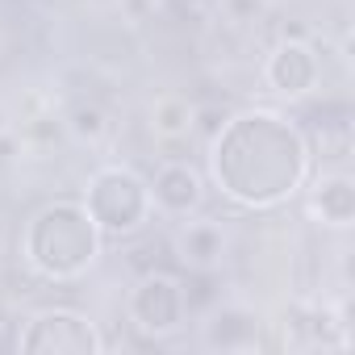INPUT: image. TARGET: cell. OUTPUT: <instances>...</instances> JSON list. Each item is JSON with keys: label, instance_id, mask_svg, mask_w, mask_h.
Returning a JSON list of instances; mask_svg holds the SVG:
<instances>
[{"label": "cell", "instance_id": "obj_1", "mask_svg": "<svg viewBox=\"0 0 355 355\" xmlns=\"http://www.w3.org/2000/svg\"><path fill=\"white\" fill-rule=\"evenodd\" d=\"M184 309H189V288L180 280L159 272V268L142 272V280H138V288L130 297V318H134V326L142 334L163 338L171 330H180L184 326Z\"/></svg>", "mask_w": 355, "mask_h": 355}, {"label": "cell", "instance_id": "obj_2", "mask_svg": "<svg viewBox=\"0 0 355 355\" xmlns=\"http://www.w3.org/2000/svg\"><path fill=\"white\" fill-rule=\"evenodd\" d=\"M21 351H101L105 338L96 326L76 309H38L26 318V330L17 334Z\"/></svg>", "mask_w": 355, "mask_h": 355}, {"label": "cell", "instance_id": "obj_3", "mask_svg": "<svg viewBox=\"0 0 355 355\" xmlns=\"http://www.w3.org/2000/svg\"><path fill=\"white\" fill-rule=\"evenodd\" d=\"M146 189H150V205L167 218H189L205 205V180L184 159H167Z\"/></svg>", "mask_w": 355, "mask_h": 355}, {"label": "cell", "instance_id": "obj_4", "mask_svg": "<svg viewBox=\"0 0 355 355\" xmlns=\"http://www.w3.org/2000/svg\"><path fill=\"white\" fill-rule=\"evenodd\" d=\"M263 84L276 96H305L318 84V55L305 38H280L263 59Z\"/></svg>", "mask_w": 355, "mask_h": 355}, {"label": "cell", "instance_id": "obj_5", "mask_svg": "<svg viewBox=\"0 0 355 355\" xmlns=\"http://www.w3.org/2000/svg\"><path fill=\"white\" fill-rule=\"evenodd\" d=\"M171 251L193 272H214L226 255V234L214 218H193V222H180V230L171 234Z\"/></svg>", "mask_w": 355, "mask_h": 355}, {"label": "cell", "instance_id": "obj_6", "mask_svg": "<svg viewBox=\"0 0 355 355\" xmlns=\"http://www.w3.org/2000/svg\"><path fill=\"white\" fill-rule=\"evenodd\" d=\"M309 214L322 218V226L330 230H347L355 218V184L347 171H326L309 193Z\"/></svg>", "mask_w": 355, "mask_h": 355}, {"label": "cell", "instance_id": "obj_7", "mask_svg": "<svg viewBox=\"0 0 355 355\" xmlns=\"http://www.w3.org/2000/svg\"><path fill=\"white\" fill-rule=\"evenodd\" d=\"M146 117H150L146 125H150L155 142H163V146H180L197 130V105L189 96H175V92L155 96L150 109H146Z\"/></svg>", "mask_w": 355, "mask_h": 355}, {"label": "cell", "instance_id": "obj_8", "mask_svg": "<svg viewBox=\"0 0 355 355\" xmlns=\"http://www.w3.org/2000/svg\"><path fill=\"white\" fill-rule=\"evenodd\" d=\"M255 330H259V322H255L247 309L222 305V309H214V318L205 322V347H222V351L247 347V343H255Z\"/></svg>", "mask_w": 355, "mask_h": 355}, {"label": "cell", "instance_id": "obj_9", "mask_svg": "<svg viewBox=\"0 0 355 355\" xmlns=\"http://www.w3.org/2000/svg\"><path fill=\"white\" fill-rule=\"evenodd\" d=\"M63 130H67L76 142L96 146V142L109 138V113H105L96 101H76V105L67 109V117H63Z\"/></svg>", "mask_w": 355, "mask_h": 355}, {"label": "cell", "instance_id": "obj_10", "mask_svg": "<svg viewBox=\"0 0 355 355\" xmlns=\"http://www.w3.org/2000/svg\"><path fill=\"white\" fill-rule=\"evenodd\" d=\"M230 26H255L268 17V0H214Z\"/></svg>", "mask_w": 355, "mask_h": 355}, {"label": "cell", "instance_id": "obj_11", "mask_svg": "<svg viewBox=\"0 0 355 355\" xmlns=\"http://www.w3.org/2000/svg\"><path fill=\"white\" fill-rule=\"evenodd\" d=\"M121 17H125L130 26L150 21V17H155V0H121Z\"/></svg>", "mask_w": 355, "mask_h": 355}, {"label": "cell", "instance_id": "obj_12", "mask_svg": "<svg viewBox=\"0 0 355 355\" xmlns=\"http://www.w3.org/2000/svg\"><path fill=\"white\" fill-rule=\"evenodd\" d=\"M197 121H201V130H205V134H222L226 113H218V109H197Z\"/></svg>", "mask_w": 355, "mask_h": 355}, {"label": "cell", "instance_id": "obj_13", "mask_svg": "<svg viewBox=\"0 0 355 355\" xmlns=\"http://www.w3.org/2000/svg\"><path fill=\"white\" fill-rule=\"evenodd\" d=\"M13 130V113H9V105L0 101V134H9Z\"/></svg>", "mask_w": 355, "mask_h": 355}, {"label": "cell", "instance_id": "obj_14", "mask_svg": "<svg viewBox=\"0 0 355 355\" xmlns=\"http://www.w3.org/2000/svg\"><path fill=\"white\" fill-rule=\"evenodd\" d=\"M193 5H214V0H193Z\"/></svg>", "mask_w": 355, "mask_h": 355}]
</instances>
